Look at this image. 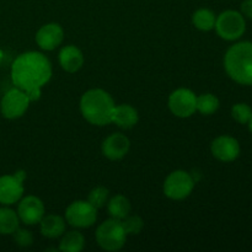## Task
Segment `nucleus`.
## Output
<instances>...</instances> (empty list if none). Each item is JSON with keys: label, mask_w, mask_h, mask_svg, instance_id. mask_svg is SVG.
Segmentation results:
<instances>
[{"label": "nucleus", "mask_w": 252, "mask_h": 252, "mask_svg": "<svg viewBox=\"0 0 252 252\" xmlns=\"http://www.w3.org/2000/svg\"><path fill=\"white\" fill-rule=\"evenodd\" d=\"M51 62L39 52H27L15 59L11 79L15 88L24 91L31 101L41 97V89L51 80Z\"/></svg>", "instance_id": "1"}, {"label": "nucleus", "mask_w": 252, "mask_h": 252, "mask_svg": "<svg viewBox=\"0 0 252 252\" xmlns=\"http://www.w3.org/2000/svg\"><path fill=\"white\" fill-rule=\"evenodd\" d=\"M224 68L229 78L240 85H252V42H239L226 51Z\"/></svg>", "instance_id": "2"}, {"label": "nucleus", "mask_w": 252, "mask_h": 252, "mask_svg": "<svg viewBox=\"0 0 252 252\" xmlns=\"http://www.w3.org/2000/svg\"><path fill=\"white\" fill-rule=\"evenodd\" d=\"M115 106L110 94L102 89L86 91L80 100V110L84 118L95 126H105L112 122Z\"/></svg>", "instance_id": "3"}, {"label": "nucleus", "mask_w": 252, "mask_h": 252, "mask_svg": "<svg viewBox=\"0 0 252 252\" xmlns=\"http://www.w3.org/2000/svg\"><path fill=\"white\" fill-rule=\"evenodd\" d=\"M127 233L118 219H108L103 221L96 231V241L101 249L106 251H117L125 246Z\"/></svg>", "instance_id": "4"}, {"label": "nucleus", "mask_w": 252, "mask_h": 252, "mask_svg": "<svg viewBox=\"0 0 252 252\" xmlns=\"http://www.w3.org/2000/svg\"><path fill=\"white\" fill-rule=\"evenodd\" d=\"M214 29H216L219 37H221L223 39L235 41L245 33V17L241 12L235 11V10H226L217 17Z\"/></svg>", "instance_id": "5"}, {"label": "nucleus", "mask_w": 252, "mask_h": 252, "mask_svg": "<svg viewBox=\"0 0 252 252\" xmlns=\"http://www.w3.org/2000/svg\"><path fill=\"white\" fill-rule=\"evenodd\" d=\"M196 180L189 172L177 170L171 172L164 182V193L174 201H181L189 197L193 189Z\"/></svg>", "instance_id": "6"}, {"label": "nucleus", "mask_w": 252, "mask_h": 252, "mask_svg": "<svg viewBox=\"0 0 252 252\" xmlns=\"http://www.w3.org/2000/svg\"><path fill=\"white\" fill-rule=\"evenodd\" d=\"M66 221L75 228H89L97 218V209L86 201L73 202L65 211Z\"/></svg>", "instance_id": "7"}, {"label": "nucleus", "mask_w": 252, "mask_h": 252, "mask_svg": "<svg viewBox=\"0 0 252 252\" xmlns=\"http://www.w3.org/2000/svg\"><path fill=\"white\" fill-rule=\"evenodd\" d=\"M25 171H17L15 175L0 177V203L10 206L19 201L24 193Z\"/></svg>", "instance_id": "8"}, {"label": "nucleus", "mask_w": 252, "mask_h": 252, "mask_svg": "<svg viewBox=\"0 0 252 252\" xmlns=\"http://www.w3.org/2000/svg\"><path fill=\"white\" fill-rule=\"evenodd\" d=\"M169 108L177 117H191L197 111V96L189 89H177L170 95Z\"/></svg>", "instance_id": "9"}, {"label": "nucleus", "mask_w": 252, "mask_h": 252, "mask_svg": "<svg viewBox=\"0 0 252 252\" xmlns=\"http://www.w3.org/2000/svg\"><path fill=\"white\" fill-rule=\"evenodd\" d=\"M29 96L20 89L14 88L7 91L1 100V113L5 118L15 120L24 115L29 108Z\"/></svg>", "instance_id": "10"}, {"label": "nucleus", "mask_w": 252, "mask_h": 252, "mask_svg": "<svg viewBox=\"0 0 252 252\" xmlns=\"http://www.w3.org/2000/svg\"><path fill=\"white\" fill-rule=\"evenodd\" d=\"M212 154L216 159L223 162H230L240 155V144L230 135H220L212 143Z\"/></svg>", "instance_id": "11"}, {"label": "nucleus", "mask_w": 252, "mask_h": 252, "mask_svg": "<svg viewBox=\"0 0 252 252\" xmlns=\"http://www.w3.org/2000/svg\"><path fill=\"white\" fill-rule=\"evenodd\" d=\"M17 216L27 225L39 223L44 217L43 202L36 196H27L20 202Z\"/></svg>", "instance_id": "12"}, {"label": "nucleus", "mask_w": 252, "mask_h": 252, "mask_svg": "<svg viewBox=\"0 0 252 252\" xmlns=\"http://www.w3.org/2000/svg\"><path fill=\"white\" fill-rule=\"evenodd\" d=\"M64 39V31L58 24H47L38 30L36 42L44 51H53L61 46Z\"/></svg>", "instance_id": "13"}, {"label": "nucleus", "mask_w": 252, "mask_h": 252, "mask_svg": "<svg viewBox=\"0 0 252 252\" xmlns=\"http://www.w3.org/2000/svg\"><path fill=\"white\" fill-rule=\"evenodd\" d=\"M129 139L122 133H113L102 143V153L107 159L120 160L129 152Z\"/></svg>", "instance_id": "14"}, {"label": "nucleus", "mask_w": 252, "mask_h": 252, "mask_svg": "<svg viewBox=\"0 0 252 252\" xmlns=\"http://www.w3.org/2000/svg\"><path fill=\"white\" fill-rule=\"evenodd\" d=\"M59 63L68 73H76L84 64V56L75 46H65L59 52Z\"/></svg>", "instance_id": "15"}, {"label": "nucleus", "mask_w": 252, "mask_h": 252, "mask_svg": "<svg viewBox=\"0 0 252 252\" xmlns=\"http://www.w3.org/2000/svg\"><path fill=\"white\" fill-rule=\"evenodd\" d=\"M138 111L130 105L115 106L112 113V122L123 129H130L138 123Z\"/></svg>", "instance_id": "16"}, {"label": "nucleus", "mask_w": 252, "mask_h": 252, "mask_svg": "<svg viewBox=\"0 0 252 252\" xmlns=\"http://www.w3.org/2000/svg\"><path fill=\"white\" fill-rule=\"evenodd\" d=\"M39 223H41L42 235L48 239L58 238V236L63 235L65 231V220L56 214L43 217Z\"/></svg>", "instance_id": "17"}, {"label": "nucleus", "mask_w": 252, "mask_h": 252, "mask_svg": "<svg viewBox=\"0 0 252 252\" xmlns=\"http://www.w3.org/2000/svg\"><path fill=\"white\" fill-rule=\"evenodd\" d=\"M107 209L111 218L122 220L123 218H126V217L129 214L130 203L125 196H122V194H117V196L111 198V201L108 202Z\"/></svg>", "instance_id": "18"}, {"label": "nucleus", "mask_w": 252, "mask_h": 252, "mask_svg": "<svg viewBox=\"0 0 252 252\" xmlns=\"http://www.w3.org/2000/svg\"><path fill=\"white\" fill-rule=\"evenodd\" d=\"M217 16L212 10L199 9L192 16V22L194 27L201 31H211L216 27Z\"/></svg>", "instance_id": "19"}, {"label": "nucleus", "mask_w": 252, "mask_h": 252, "mask_svg": "<svg viewBox=\"0 0 252 252\" xmlns=\"http://www.w3.org/2000/svg\"><path fill=\"white\" fill-rule=\"evenodd\" d=\"M19 216L10 208H0V234L9 235L19 228Z\"/></svg>", "instance_id": "20"}, {"label": "nucleus", "mask_w": 252, "mask_h": 252, "mask_svg": "<svg viewBox=\"0 0 252 252\" xmlns=\"http://www.w3.org/2000/svg\"><path fill=\"white\" fill-rule=\"evenodd\" d=\"M85 246V239L84 235L79 231H69L62 239L59 250L64 252H79Z\"/></svg>", "instance_id": "21"}, {"label": "nucleus", "mask_w": 252, "mask_h": 252, "mask_svg": "<svg viewBox=\"0 0 252 252\" xmlns=\"http://www.w3.org/2000/svg\"><path fill=\"white\" fill-rule=\"evenodd\" d=\"M219 100L213 94H203V95L197 97V111L202 115H213L218 111Z\"/></svg>", "instance_id": "22"}, {"label": "nucleus", "mask_w": 252, "mask_h": 252, "mask_svg": "<svg viewBox=\"0 0 252 252\" xmlns=\"http://www.w3.org/2000/svg\"><path fill=\"white\" fill-rule=\"evenodd\" d=\"M127 235H138L144 228V221L139 216H129L121 220Z\"/></svg>", "instance_id": "23"}, {"label": "nucleus", "mask_w": 252, "mask_h": 252, "mask_svg": "<svg viewBox=\"0 0 252 252\" xmlns=\"http://www.w3.org/2000/svg\"><path fill=\"white\" fill-rule=\"evenodd\" d=\"M231 116L234 120L240 125H246L249 123L250 118L252 117V108L248 103H236L231 108Z\"/></svg>", "instance_id": "24"}, {"label": "nucleus", "mask_w": 252, "mask_h": 252, "mask_svg": "<svg viewBox=\"0 0 252 252\" xmlns=\"http://www.w3.org/2000/svg\"><path fill=\"white\" fill-rule=\"evenodd\" d=\"M108 199V189L106 187H96L89 194L88 202L93 204L96 209L102 208Z\"/></svg>", "instance_id": "25"}, {"label": "nucleus", "mask_w": 252, "mask_h": 252, "mask_svg": "<svg viewBox=\"0 0 252 252\" xmlns=\"http://www.w3.org/2000/svg\"><path fill=\"white\" fill-rule=\"evenodd\" d=\"M15 239V243L17 244L21 248H27V246H31L33 243V235L31 234V231L25 230V229H19L12 233Z\"/></svg>", "instance_id": "26"}, {"label": "nucleus", "mask_w": 252, "mask_h": 252, "mask_svg": "<svg viewBox=\"0 0 252 252\" xmlns=\"http://www.w3.org/2000/svg\"><path fill=\"white\" fill-rule=\"evenodd\" d=\"M241 14L252 20V0H244L241 4Z\"/></svg>", "instance_id": "27"}, {"label": "nucleus", "mask_w": 252, "mask_h": 252, "mask_svg": "<svg viewBox=\"0 0 252 252\" xmlns=\"http://www.w3.org/2000/svg\"><path fill=\"white\" fill-rule=\"evenodd\" d=\"M248 125H249V129H250V132L252 133V117L250 118V121H249Z\"/></svg>", "instance_id": "28"}, {"label": "nucleus", "mask_w": 252, "mask_h": 252, "mask_svg": "<svg viewBox=\"0 0 252 252\" xmlns=\"http://www.w3.org/2000/svg\"><path fill=\"white\" fill-rule=\"evenodd\" d=\"M2 57H4V54H2V52L0 51V64H1V61H2Z\"/></svg>", "instance_id": "29"}]
</instances>
